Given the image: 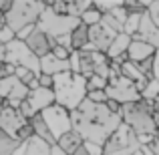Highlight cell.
Returning <instances> with one entry per match:
<instances>
[{
    "instance_id": "1",
    "label": "cell",
    "mask_w": 159,
    "mask_h": 155,
    "mask_svg": "<svg viewBox=\"0 0 159 155\" xmlns=\"http://www.w3.org/2000/svg\"><path fill=\"white\" fill-rule=\"evenodd\" d=\"M121 125V117L111 113L105 105H95L91 101H83L75 111H70V127L79 133L83 143L101 145L107 137Z\"/></svg>"
},
{
    "instance_id": "2",
    "label": "cell",
    "mask_w": 159,
    "mask_h": 155,
    "mask_svg": "<svg viewBox=\"0 0 159 155\" xmlns=\"http://www.w3.org/2000/svg\"><path fill=\"white\" fill-rule=\"evenodd\" d=\"M159 107V101L149 103V101H137V103H127L121 105V123H125L137 137H155L159 123L155 119V111Z\"/></svg>"
},
{
    "instance_id": "3",
    "label": "cell",
    "mask_w": 159,
    "mask_h": 155,
    "mask_svg": "<svg viewBox=\"0 0 159 155\" xmlns=\"http://www.w3.org/2000/svg\"><path fill=\"white\" fill-rule=\"evenodd\" d=\"M52 95H54V105L75 111L87 97V79L81 75H75L70 71L52 77Z\"/></svg>"
},
{
    "instance_id": "4",
    "label": "cell",
    "mask_w": 159,
    "mask_h": 155,
    "mask_svg": "<svg viewBox=\"0 0 159 155\" xmlns=\"http://www.w3.org/2000/svg\"><path fill=\"white\" fill-rule=\"evenodd\" d=\"M47 2H34V0H14L10 10L4 14V24L10 28L12 32L22 30L24 26H36L39 16L43 14Z\"/></svg>"
},
{
    "instance_id": "5",
    "label": "cell",
    "mask_w": 159,
    "mask_h": 155,
    "mask_svg": "<svg viewBox=\"0 0 159 155\" xmlns=\"http://www.w3.org/2000/svg\"><path fill=\"white\" fill-rule=\"evenodd\" d=\"M81 24L79 18H73V16H65V14H57V12L51 10V6H44L43 14L39 16V22L36 26L47 34V39L57 40L61 36H69L75 28Z\"/></svg>"
},
{
    "instance_id": "6",
    "label": "cell",
    "mask_w": 159,
    "mask_h": 155,
    "mask_svg": "<svg viewBox=\"0 0 159 155\" xmlns=\"http://www.w3.org/2000/svg\"><path fill=\"white\" fill-rule=\"evenodd\" d=\"M137 151L139 139L125 123H121L103 143V155H135Z\"/></svg>"
},
{
    "instance_id": "7",
    "label": "cell",
    "mask_w": 159,
    "mask_h": 155,
    "mask_svg": "<svg viewBox=\"0 0 159 155\" xmlns=\"http://www.w3.org/2000/svg\"><path fill=\"white\" fill-rule=\"evenodd\" d=\"M4 62L10 65V66H14V69L16 66H22V69L30 71L32 75H36V77L40 75L39 58L28 51V47L22 43V40H18V39L10 40V43L4 47Z\"/></svg>"
},
{
    "instance_id": "8",
    "label": "cell",
    "mask_w": 159,
    "mask_h": 155,
    "mask_svg": "<svg viewBox=\"0 0 159 155\" xmlns=\"http://www.w3.org/2000/svg\"><path fill=\"white\" fill-rule=\"evenodd\" d=\"M0 131L18 139L20 143L32 137V129L28 125V121L18 113V109L8 107V105H4L0 109Z\"/></svg>"
},
{
    "instance_id": "9",
    "label": "cell",
    "mask_w": 159,
    "mask_h": 155,
    "mask_svg": "<svg viewBox=\"0 0 159 155\" xmlns=\"http://www.w3.org/2000/svg\"><path fill=\"white\" fill-rule=\"evenodd\" d=\"M105 95H107L109 101H115L119 105L141 101V95L137 93L135 85H133L131 81H127L125 77H121V75H109L107 87H105Z\"/></svg>"
},
{
    "instance_id": "10",
    "label": "cell",
    "mask_w": 159,
    "mask_h": 155,
    "mask_svg": "<svg viewBox=\"0 0 159 155\" xmlns=\"http://www.w3.org/2000/svg\"><path fill=\"white\" fill-rule=\"evenodd\" d=\"M39 115H40V119L44 121L48 133L52 135L54 143H57L58 137H62L65 133L73 131V127H70V113L66 111V109L58 107V105H51V107H47L44 111H40Z\"/></svg>"
},
{
    "instance_id": "11",
    "label": "cell",
    "mask_w": 159,
    "mask_h": 155,
    "mask_svg": "<svg viewBox=\"0 0 159 155\" xmlns=\"http://www.w3.org/2000/svg\"><path fill=\"white\" fill-rule=\"evenodd\" d=\"M115 36H117L115 32L109 30V28H105L101 22L95 24V26H89V44H91V48L97 51V52L105 54L107 48H109V44L113 43Z\"/></svg>"
},
{
    "instance_id": "12",
    "label": "cell",
    "mask_w": 159,
    "mask_h": 155,
    "mask_svg": "<svg viewBox=\"0 0 159 155\" xmlns=\"http://www.w3.org/2000/svg\"><path fill=\"white\" fill-rule=\"evenodd\" d=\"M131 39H139L141 43L153 47L155 51H159V28L153 24V20L149 18L147 14H141V20H139V28H137V34L131 36Z\"/></svg>"
},
{
    "instance_id": "13",
    "label": "cell",
    "mask_w": 159,
    "mask_h": 155,
    "mask_svg": "<svg viewBox=\"0 0 159 155\" xmlns=\"http://www.w3.org/2000/svg\"><path fill=\"white\" fill-rule=\"evenodd\" d=\"M24 44L28 47V51H30L32 54H34L36 58H43L44 54L51 52V43H48L47 34H44L43 30H40L39 26L32 28V32L26 36V40H22Z\"/></svg>"
},
{
    "instance_id": "14",
    "label": "cell",
    "mask_w": 159,
    "mask_h": 155,
    "mask_svg": "<svg viewBox=\"0 0 159 155\" xmlns=\"http://www.w3.org/2000/svg\"><path fill=\"white\" fill-rule=\"evenodd\" d=\"M127 61L135 62V65H139V62L147 61V58H151L153 54H155V48L149 47V44L141 43L139 39H131V43H129V48H127Z\"/></svg>"
},
{
    "instance_id": "15",
    "label": "cell",
    "mask_w": 159,
    "mask_h": 155,
    "mask_svg": "<svg viewBox=\"0 0 159 155\" xmlns=\"http://www.w3.org/2000/svg\"><path fill=\"white\" fill-rule=\"evenodd\" d=\"M51 147L52 145L44 143L43 139H39V137L32 135L30 139L22 141V143L18 145V149H16L12 155H51Z\"/></svg>"
},
{
    "instance_id": "16",
    "label": "cell",
    "mask_w": 159,
    "mask_h": 155,
    "mask_svg": "<svg viewBox=\"0 0 159 155\" xmlns=\"http://www.w3.org/2000/svg\"><path fill=\"white\" fill-rule=\"evenodd\" d=\"M39 65H40V73L48 75V77H54V75H61L66 73L69 69V61H58L57 57H52L51 52L44 54L43 58H39Z\"/></svg>"
},
{
    "instance_id": "17",
    "label": "cell",
    "mask_w": 159,
    "mask_h": 155,
    "mask_svg": "<svg viewBox=\"0 0 159 155\" xmlns=\"http://www.w3.org/2000/svg\"><path fill=\"white\" fill-rule=\"evenodd\" d=\"M54 145H57L61 151H65L66 155H73L79 147H83V139H81V135H79V133L69 131V133H65L62 137H58Z\"/></svg>"
},
{
    "instance_id": "18",
    "label": "cell",
    "mask_w": 159,
    "mask_h": 155,
    "mask_svg": "<svg viewBox=\"0 0 159 155\" xmlns=\"http://www.w3.org/2000/svg\"><path fill=\"white\" fill-rule=\"evenodd\" d=\"M129 43H131V36H127L125 32H119V34L113 39V43L109 44L105 57L109 58V61H111V58H119V57H123V54L127 52V48H129Z\"/></svg>"
},
{
    "instance_id": "19",
    "label": "cell",
    "mask_w": 159,
    "mask_h": 155,
    "mask_svg": "<svg viewBox=\"0 0 159 155\" xmlns=\"http://www.w3.org/2000/svg\"><path fill=\"white\" fill-rule=\"evenodd\" d=\"M28 125H30V129H32V135H34V137L43 139L44 143H48V145H54V139H52V135L48 133V129H47V125H44V121L40 119V115H34L32 119H28Z\"/></svg>"
},
{
    "instance_id": "20",
    "label": "cell",
    "mask_w": 159,
    "mask_h": 155,
    "mask_svg": "<svg viewBox=\"0 0 159 155\" xmlns=\"http://www.w3.org/2000/svg\"><path fill=\"white\" fill-rule=\"evenodd\" d=\"M89 44V28L85 24H79L70 32V51H83Z\"/></svg>"
},
{
    "instance_id": "21",
    "label": "cell",
    "mask_w": 159,
    "mask_h": 155,
    "mask_svg": "<svg viewBox=\"0 0 159 155\" xmlns=\"http://www.w3.org/2000/svg\"><path fill=\"white\" fill-rule=\"evenodd\" d=\"M93 6V2H85V0H70V2H65V14L73 16V18H81V14L87 10V8Z\"/></svg>"
},
{
    "instance_id": "22",
    "label": "cell",
    "mask_w": 159,
    "mask_h": 155,
    "mask_svg": "<svg viewBox=\"0 0 159 155\" xmlns=\"http://www.w3.org/2000/svg\"><path fill=\"white\" fill-rule=\"evenodd\" d=\"M18 145H20L18 139H14V137L0 131V155H12L18 149Z\"/></svg>"
},
{
    "instance_id": "23",
    "label": "cell",
    "mask_w": 159,
    "mask_h": 155,
    "mask_svg": "<svg viewBox=\"0 0 159 155\" xmlns=\"http://www.w3.org/2000/svg\"><path fill=\"white\" fill-rule=\"evenodd\" d=\"M141 101H149V103H155L159 101V83L155 79H149L145 89L141 91Z\"/></svg>"
},
{
    "instance_id": "24",
    "label": "cell",
    "mask_w": 159,
    "mask_h": 155,
    "mask_svg": "<svg viewBox=\"0 0 159 155\" xmlns=\"http://www.w3.org/2000/svg\"><path fill=\"white\" fill-rule=\"evenodd\" d=\"M139 20L141 14H135V12H127V18L123 22V32L127 36H135L137 34V28H139Z\"/></svg>"
},
{
    "instance_id": "25",
    "label": "cell",
    "mask_w": 159,
    "mask_h": 155,
    "mask_svg": "<svg viewBox=\"0 0 159 155\" xmlns=\"http://www.w3.org/2000/svg\"><path fill=\"white\" fill-rule=\"evenodd\" d=\"M101 16H103V14L97 10V8H95V6H91V8H87V10L83 12L79 20H81V24H85V26L89 28V26H95V24H99V22H101Z\"/></svg>"
},
{
    "instance_id": "26",
    "label": "cell",
    "mask_w": 159,
    "mask_h": 155,
    "mask_svg": "<svg viewBox=\"0 0 159 155\" xmlns=\"http://www.w3.org/2000/svg\"><path fill=\"white\" fill-rule=\"evenodd\" d=\"M105 87H107V81L105 79H101V77H89L87 79V93L89 91H105Z\"/></svg>"
},
{
    "instance_id": "27",
    "label": "cell",
    "mask_w": 159,
    "mask_h": 155,
    "mask_svg": "<svg viewBox=\"0 0 159 155\" xmlns=\"http://www.w3.org/2000/svg\"><path fill=\"white\" fill-rule=\"evenodd\" d=\"M85 99H87V101H91V103H95V105H105L107 103L105 91H89Z\"/></svg>"
},
{
    "instance_id": "28",
    "label": "cell",
    "mask_w": 159,
    "mask_h": 155,
    "mask_svg": "<svg viewBox=\"0 0 159 155\" xmlns=\"http://www.w3.org/2000/svg\"><path fill=\"white\" fill-rule=\"evenodd\" d=\"M16 36H14V32L10 30V28L6 26V24H0V44H4V47H6L8 43H10V40H14Z\"/></svg>"
},
{
    "instance_id": "29",
    "label": "cell",
    "mask_w": 159,
    "mask_h": 155,
    "mask_svg": "<svg viewBox=\"0 0 159 155\" xmlns=\"http://www.w3.org/2000/svg\"><path fill=\"white\" fill-rule=\"evenodd\" d=\"M70 52H73V51H69V48H65V47H58V44H54V47L51 48V54L57 57L58 61H69Z\"/></svg>"
},
{
    "instance_id": "30",
    "label": "cell",
    "mask_w": 159,
    "mask_h": 155,
    "mask_svg": "<svg viewBox=\"0 0 159 155\" xmlns=\"http://www.w3.org/2000/svg\"><path fill=\"white\" fill-rule=\"evenodd\" d=\"M36 81H39V87H43V89H52V77H48V75L40 73L36 77Z\"/></svg>"
},
{
    "instance_id": "31",
    "label": "cell",
    "mask_w": 159,
    "mask_h": 155,
    "mask_svg": "<svg viewBox=\"0 0 159 155\" xmlns=\"http://www.w3.org/2000/svg\"><path fill=\"white\" fill-rule=\"evenodd\" d=\"M85 151L89 155H103V147L101 145H95V143H83Z\"/></svg>"
},
{
    "instance_id": "32",
    "label": "cell",
    "mask_w": 159,
    "mask_h": 155,
    "mask_svg": "<svg viewBox=\"0 0 159 155\" xmlns=\"http://www.w3.org/2000/svg\"><path fill=\"white\" fill-rule=\"evenodd\" d=\"M151 79H155L159 83V51H155L153 54V73H151Z\"/></svg>"
},
{
    "instance_id": "33",
    "label": "cell",
    "mask_w": 159,
    "mask_h": 155,
    "mask_svg": "<svg viewBox=\"0 0 159 155\" xmlns=\"http://www.w3.org/2000/svg\"><path fill=\"white\" fill-rule=\"evenodd\" d=\"M32 28H34V26H24L22 30H18V32H16V39H18V40H26V36L32 32Z\"/></svg>"
},
{
    "instance_id": "34",
    "label": "cell",
    "mask_w": 159,
    "mask_h": 155,
    "mask_svg": "<svg viewBox=\"0 0 159 155\" xmlns=\"http://www.w3.org/2000/svg\"><path fill=\"white\" fill-rule=\"evenodd\" d=\"M147 147L153 151V155H159V139H155V137H153V141L147 145Z\"/></svg>"
},
{
    "instance_id": "35",
    "label": "cell",
    "mask_w": 159,
    "mask_h": 155,
    "mask_svg": "<svg viewBox=\"0 0 159 155\" xmlns=\"http://www.w3.org/2000/svg\"><path fill=\"white\" fill-rule=\"evenodd\" d=\"M139 153L141 155H153V151L147 147V145H139Z\"/></svg>"
},
{
    "instance_id": "36",
    "label": "cell",
    "mask_w": 159,
    "mask_h": 155,
    "mask_svg": "<svg viewBox=\"0 0 159 155\" xmlns=\"http://www.w3.org/2000/svg\"><path fill=\"white\" fill-rule=\"evenodd\" d=\"M51 155H66V153H65V151H61L57 145H52V147H51Z\"/></svg>"
},
{
    "instance_id": "37",
    "label": "cell",
    "mask_w": 159,
    "mask_h": 155,
    "mask_svg": "<svg viewBox=\"0 0 159 155\" xmlns=\"http://www.w3.org/2000/svg\"><path fill=\"white\" fill-rule=\"evenodd\" d=\"M73 155H89V153L85 151V147H79V149H77V151H75Z\"/></svg>"
},
{
    "instance_id": "38",
    "label": "cell",
    "mask_w": 159,
    "mask_h": 155,
    "mask_svg": "<svg viewBox=\"0 0 159 155\" xmlns=\"http://www.w3.org/2000/svg\"><path fill=\"white\" fill-rule=\"evenodd\" d=\"M0 62H4V44H0Z\"/></svg>"
},
{
    "instance_id": "39",
    "label": "cell",
    "mask_w": 159,
    "mask_h": 155,
    "mask_svg": "<svg viewBox=\"0 0 159 155\" xmlns=\"http://www.w3.org/2000/svg\"><path fill=\"white\" fill-rule=\"evenodd\" d=\"M155 119H157V123H159V107H157V111H155Z\"/></svg>"
},
{
    "instance_id": "40",
    "label": "cell",
    "mask_w": 159,
    "mask_h": 155,
    "mask_svg": "<svg viewBox=\"0 0 159 155\" xmlns=\"http://www.w3.org/2000/svg\"><path fill=\"white\" fill-rule=\"evenodd\" d=\"M4 22V14H2V12H0V24H2Z\"/></svg>"
},
{
    "instance_id": "41",
    "label": "cell",
    "mask_w": 159,
    "mask_h": 155,
    "mask_svg": "<svg viewBox=\"0 0 159 155\" xmlns=\"http://www.w3.org/2000/svg\"><path fill=\"white\" fill-rule=\"evenodd\" d=\"M155 139H159V129H157V133H155Z\"/></svg>"
},
{
    "instance_id": "42",
    "label": "cell",
    "mask_w": 159,
    "mask_h": 155,
    "mask_svg": "<svg viewBox=\"0 0 159 155\" xmlns=\"http://www.w3.org/2000/svg\"><path fill=\"white\" fill-rule=\"evenodd\" d=\"M0 71H2V62H0Z\"/></svg>"
},
{
    "instance_id": "43",
    "label": "cell",
    "mask_w": 159,
    "mask_h": 155,
    "mask_svg": "<svg viewBox=\"0 0 159 155\" xmlns=\"http://www.w3.org/2000/svg\"><path fill=\"white\" fill-rule=\"evenodd\" d=\"M135 155H141V153H139V151H137V153H135Z\"/></svg>"
}]
</instances>
